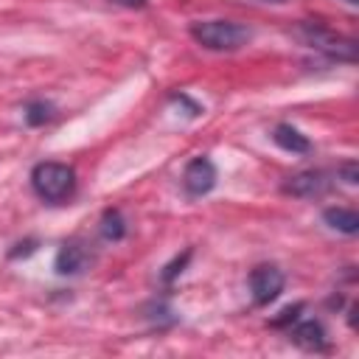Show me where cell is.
<instances>
[{"mask_svg": "<svg viewBox=\"0 0 359 359\" xmlns=\"http://www.w3.org/2000/svg\"><path fill=\"white\" fill-rule=\"evenodd\" d=\"M323 219L328 227H334L339 233H356L359 230V213L351 208H325Z\"/></svg>", "mask_w": 359, "mask_h": 359, "instance_id": "cell-10", "label": "cell"}, {"mask_svg": "<svg viewBox=\"0 0 359 359\" xmlns=\"http://www.w3.org/2000/svg\"><path fill=\"white\" fill-rule=\"evenodd\" d=\"M272 140H275L283 151H292V154H306V151L311 149L309 137H306L300 129H294L292 123H278L275 132H272Z\"/></svg>", "mask_w": 359, "mask_h": 359, "instance_id": "cell-9", "label": "cell"}, {"mask_svg": "<svg viewBox=\"0 0 359 359\" xmlns=\"http://www.w3.org/2000/svg\"><path fill=\"white\" fill-rule=\"evenodd\" d=\"M87 264V250L79 241H65L56 252V272L59 275H76Z\"/></svg>", "mask_w": 359, "mask_h": 359, "instance_id": "cell-7", "label": "cell"}, {"mask_svg": "<svg viewBox=\"0 0 359 359\" xmlns=\"http://www.w3.org/2000/svg\"><path fill=\"white\" fill-rule=\"evenodd\" d=\"M188 258H191V250H185L180 258H174V261L165 266V272H163V280H165V283H171V280H174V278L182 272V266L188 264Z\"/></svg>", "mask_w": 359, "mask_h": 359, "instance_id": "cell-13", "label": "cell"}, {"mask_svg": "<svg viewBox=\"0 0 359 359\" xmlns=\"http://www.w3.org/2000/svg\"><path fill=\"white\" fill-rule=\"evenodd\" d=\"M50 118H53V104H48V101H31L25 107V121L31 126H39V123H45Z\"/></svg>", "mask_w": 359, "mask_h": 359, "instance_id": "cell-12", "label": "cell"}, {"mask_svg": "<svg viewBox=\"0 0 359 359\" xmlns=\"http://www.w3.org/2000/svg\"><path fill=\"white\" fill-rule=\"evenodd\" d=\"M112 3L126 6V8H143V6H146V0H112Z\"/></svg>", "mask_w": 359, "mask_h": 359, "instance_id": "cell-16", "label": "cell"}, {"mask_svg": "<svg viewBox=\"0 0 359 359\" xmlns=\"http://www.w3.org/2000/svg\"><path fill=\"white\" fill-rule=\"evenodd\" d=\"M345 3H351V6H353V3H359V0H345Z\"/></svg>", "mask_w": 359, "mask_h": 359, "instance_id": "cell-18", "label": "cell"}, {"mask_svg": "<svg viewBox=\"0 0 359 359\" xmlns=\"http://www.w3.org/2000/svg\"><path fill=\"white\" fill-rule=\"evenodd\" d=\"M337 177H342L348 185H356V182H359V165H356L353 160H348V163H342V165L337 168Z\"/></svg>", "mask_w": 359, "mask_h": 359, "instance_id": "cell-14", "label": "cell"}, {"mask_svg": "<svg viewBox=\"0 0 359 359\" xmlns=\"http://www.w3.org/2000/svg\"><path fill=\"white\" fill-rule=\"evenodd\" d=\"M292 339L306 351H323L325 348V328L317 320H303L292 328Z\"/></svg>", "mask_w": 359, "mask_h": 359, "instance_id": "cell-8", "label": "cell"}, {"mask_svg": "<svg viewBox=\"0 0 359 359\" xmlns=\"http://www.w3.org/2000/svg\"><path fill=\"white\" fill-rule=\"evenodd\" d=\"M294 36H297L303 45H309V48H314V50H320V53H325V56H331V59H342V62H353V59H356V42L348 39V36L334 34V31L325 28V25L300 22V25L294 28Z\"/></svg>", "mask_w": 359, "mask_h": 359, "instance_id": "cell-3", "label": "cell"}, {"mask_svg": "<svg viewBox=\"0 0 359 359\" xmlns=\"http://www.w3.org/2000/svg\"><path fill=\"white\" fill-rule=\"evenodd\" d=\"M123 233H126V222H123L121 210H115V208L104 210V216H101V236L109 238V241H121Z\"/></svg>", "mask_w": 359, "mask_h": 359, "instance_id": "cell-11", "label": "cell"}, {"mask_svg": "<svg viewBox=\"0 0 359 359\" xmlns=\"http://www.w3.org/2000/svg\"><path fill=\"white\" fill-rule=\"evenodd\" d=\"M297 311H303V303H294V306L283 309V311H280V317H275V320H272V325H275V328H280V325L294 323V320H297Z\"/></svg>", "mask_w": 359, "mask_h": 359, "instance_id": "cell-15", "label": "cell"}, {"mask_svg": "<svg viewBox=\"0 0 359 359\" xmlns=\"http://www.w3.org/2000/svg\"><path fill=\"white\" fill-rule=\"evenodd\" d=\"M331 188V180L325 171H300L294 177L286 180L283 191L292 194V196H300V199H314V196H323L325 191Z\"/></svg>", "mask_w": 359, "mask_h": 359, "instance_id": "cell-6", "label": "cell"}, {"mask_svg": "<svg viewBox=\"0 0 359 359\" xmlns=\"http://www.w3.org/2000/svg\"><path fill=\"white\" fill-rule=\"evenodd\" d=\"M250 292L258 306L272 303L283 292V272L275 264H261L250 272Z\"/></svg>", "mask_w": 359, "mask_h": 359, "instance_id": "cell-4", "label": "cell"}, {"mask_svg": "<svg viewBox=\"0 0 359 359\" xmlns=\"http://www.w3.org/2000/svg\"><path fill=\"white\" fill-rule=\"evenodd\" d=\"M191 36L196 45H202L208 50L233 53V50H241L252 39V31L247 25H238L230 20H202V22L191 25Z\"/></svg>", "mask_w": 359, "mask_h": 359, "instance_id": "cell-1", "label": "cell"}, {"mask_svg": "<svg viewBox=\"0 0 359 359\" xmlns=\"http://www.w3.org/2000/svg\"><path fill=\"white\" fill-rule=\"evenodd\" d=\"M264 3H286V0H264Z\"/></svg>", "mask_w": 359, "mask_h": 359, "instance_id": "cell-17", "label": "cell"}, {"mask_svg": "<svg viewBox=\"0 0 359 359\" xmlns=\"http://www.w3.org/2000/svg\"><path fill=\"white\" fill-rule=\"evenodd\" d=\"M31 185L36 191V196H42L45 202H62L73 194L76 188V171L67 163H56V160H45L36 163L31 171Z\"/></svg>", "mask_w": 359, "mask_h": 359, "instance_id": "cell-2", "label": "cell"}, {"mask_svg": "<svg viewBox=\"0 0 359 359\" xmlns=\"http://www.w3.org/2000/svg\"><path fill=\"white\" fill-rule=\"evenodd\" d=\"M182 185L191 196H205L213 191L216 185V165L208 160V157H194L188 165H185V174H182Z\"/></svg>", "mask_w": 359, "mask_h": 359, "instance_id": "cell-5", "label": "cell"}]
</instances>
